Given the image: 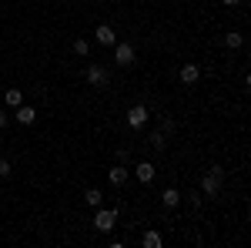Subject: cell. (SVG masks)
Returning a JSON list of instances; mask_svg holds the SVG:
<instances>
[{
    "label": "cell",
    "mask_w": 251,
    "mask_h": 248,
    "mask_svg": "<svg viewBox=\"0 0 251 248\" xmlns=\"http://www.w3.org/2000/svg\"><path fill=\"white\" fill-rule=\"evenodd\" d=\"M94 37H97V44H100V47H114V44H117V34L107 27V24H100V27H97Z\"/></svg>",
    "instance_id": "obj_8"
},
{
    "label": "cell",
    "mask_w": 251,
    "mask_h": 248,
    "mask_svg": "<svg viewBox=\"0 0 251 248\" xmlns=\"http://www.w3.org/2000/svg\"><path fill=\"white\" fill-rule=\"evenodd\" d=\"M107 67L104 64H87V84H94V87H104L107 84Z\"/></svg>",
    "instance_id": "obj_5"
},
{
    "label": "cell",
    "mask_w": 251,
    "mask_h": 248,
    "mask_svg": "<svg viewBox=\"0 0 251 248\" xmlns=\"http://www.w3.org/2000/svg\"><path fill=\"white\" fill-rule=\"evenodd\" d=\"M218 3H225V7H238L241 0H218Z\"/></svg>",
    "instance_id": "obj_23"
},
{
    "label": "cell",
    "mask_w": 251,
    "mask_h": 248,
    "mask_svg": "<svg viewBox=\"0 0 251 248\" xmlns=\"http://www.w3.org/2000/svg\"><path fill=\"white\" fill-rule=\"evenodd\" d=\"M164 138H168L164 131H151V138H148V144H151L154 151H164V148H168V144H164Z\"/></svg>",
    "instance_id": "obj_16"
},
{
    "label": "cell",
    "mask_w": 251,
    "mask_h": 248,
    "mask_svg": "<svg viewBox=\"0 0 251 248\" xmlns=\"http://www.w3.org/2000/svg\"><path fill=\"white\" fill-rule=\"evenodd\" d=\"M127 128H134V131H141L148 121H151V108L148 104H134V108H127Z\"/></svg>",
    "instance_id": "obj_3"
},
{
    "label": "cell",
    "mask_w": 251,
    "mask_h": 248,
    "mask_svg": "<svg viewBox=\"0 0 251 248\" xmlns=\"http://www.w3.org/2000/svg\"><path fill=\"white\" fill-rule=\"evenodd\" d=\"M7 124H10V114H7V111H0V128H7Z\"/></svg>",
    "instance_id": "obj_22"
},
{
    "label": "cell",
    "mask_w": 251,
    "mask_h": 248,
    "mask_svg": "<svg viewBox=\"0 0 251 248\" xmlns=\"http://www.w3.org/2000/svg\"><path fill=\"white\" fill-rule=\"evenodd\" d=\"M117 211H121V208H94V228L100 231V235H107V231L114 228Z\"/></svg>",
    "instance_id": "obj_2"
},
{
    "label": "cell",
    "mask_w": 251,
    "mask_h": 248,
    "mask_svg": "<svg viewBox=\"0 0 251 248\" xmlns=\"http://www.w3.org/2000/svg\"><path fill=\"white\" fill-rule=\"evenodd\" d=\"M181 201H184V194H181L177 188H168L164 194H161V205H164V208H177Z\"/></svg>",
    "instance_id": "obj_9"
},
{
    "label": "cell",
    "mask_w": 251,
    "mask_h": 248,
    "mask_svg": "<svg viewBox=\"0 0 251 248\" xmlns=\"http://www.w3.org/2000/svg\"><path fill=\"white\" fill-rule=\"evenodd\" d=\"M127 158H131V151H127V148H117V161H121V165H127Z\"/></svg>",
    "instance_id": "obj_21"
},
{
    "label": "cell",
    "mask_w": 251,
    "mask_h": 248,
    "mask_svg": "<svg viewBox=\"0 0 251 248\" xmlns=\"http://www.w3.org/2000/svg\"><path fill=\"white\" fill-rule=\"evenodd\" d=\"M3 104H7V108H20V104H24V91H17V87H10V91L3 94Z\"/></svg>",
    "instance_id": "obj_14"
},
{
    "label": "cell",
    "mask_w": 251,
    "mask_h": 248,
    "mask_svg": "<svg viewBox=\"0 0 251 248\" xmlns=\"http://www.w3.org/2000/svg\"><path fill=\"white\" fill-rule=\"evenodd\" d=\"M221 185H225V168H221V165H211V168H208V171L201 174V194H204V198H214V194H218V191H221Z\"/></svg>",
    "instance_id": "obj_1"
},
{
    "label": "cell",
    "mask_w": 251,
    "mask_h": 248,
    "mask_svg": "<svg viewBox=\"0 0 251 248\" xmlns=\"http://www.w3.org/2000/svg\"><path fill=\"white\" fill-rule=\"evenodd\" d=\"M134 44H127V40H124V44H114V64H121V67H131V64H134Z\"/></svg>",
    "instance_id": "obj_4"
},
{
    "label": "cell",
    "mask_w": 251,
    "mask_h": 248,
    "mask_svg": "<svg viewBox=\"0 0 251 248\" xmlns=\"http://www.w3.org/2000/svg\"><path fill=\"white\" fill-rule=\"evenodd\" d=\"M141 245H144V248H161V245H164V238H161L157 231H144V235H141Z\"/></svg>",
    "instance_id": "obj_13"
},
{
    "label": "cell",
    "mask_w": 251,
    "mask_h": 248,
    "mask_svg": "<svg viewBox=\"0 0 251 248\" xmlns=\"http://www.w3.org/2000/svg\"><path fill=\"white\" fill-rule=\"evenodd\" d=\"M10 171H14V168H10V161H7V158H0V178H7Z\"/></svg>",
    "instance_id": "obj_18"
},
{
    "label": "cell",
    "mask_w": 251,
    "mask_h": 248,
    "mask_svg": "<svg viewBox=\"0 0 251 248\" xmlns=\"http://www.w3.org/2000/svg\"><path fill=\"white\" fill-rule=\"evenodd\" d=\"M134 178L141 181V185H151V181L157 178V168L151 165V161H141V165L134 168Z\"/></svg>",
    "instance_id": "obj_6"
},
{
    "label": "cell",
    "mask_w": 251,
    "mask_h": 248,
    "mask_svg": "<svg viewBox=\"0 0 251 248\" xmlns=\"http://www.w3.org/2000/svg\"><path fill=\"white\" fill-rule=\"evenodd\" d=\"M157 131H164V134H171V131H174V121H171V117H164V121H161V128H157Z\"/></svg>",
    "instance_id": "obj_20"
},
{
    "label": "cell",
    "mask_w": 251,
    "mask_h": 248,
    "mask_svg": "<svg viewBox=\"0 0 251 248\" xmlns=\"http://www.w3.org/2000/svg\"><path fill=\"white\" fill-rule=\"evenodd\" d=\"M177 77H181L184 84H198V77H201V67H198V64H184Z\"/></svg>",
    "instance_id": "obj_11"
},
{
    "label": "cell",
    "mask_w": 251,
    "mask_h": 248,
    "mask_svg": "<svg viewBox=\"0 0 251 248\" xmlns=\"http://www.w3.org/2000/svg\"><path fill=\"white\" fill-rule=\"evenodd\" d=\"M201 198H204V194H201V191H194V194H188V205L198 208V205H201Z\"/></svg>",
    "instance_id": "obj_19"
},
{
    "label": "cell",
    "mask_w": 251,
    "mask_h": 248,
    "mask_svg": "<svg viewBox=\"0 0 251 248\" xmlns=\"http://www.w3.org/2000/svg\"><path fill=\"white\" fill-rule=\"evenodd\" d=\"M241 44H245V34H241V30H231V34L225 37V47H228V51H238Z\"/></svg>",
    "instance_id": "obj_15"
},
{
    "label": "cell",
    "mask_w": 251,
    "mask_h": 248,
    "mask_svg": "<svg viewBox=\"0 0 251 248\" xmlns=\"http://www.w3.org/2000/svg\"><path fill=\"white\" fill-rule=\"evenodd\" d=\"M127 178H131V171H127V165H114V168L107 171V181H111L114 188H124V185H127Z\"/></svg>",
    "instance_id": "obj_7"
},
{
    "label": "cell",
    "mask_w": 251,
    "mask_h": 248,
    "mask_svg": "<svg viewBox=\"0 0 251 248\" xmlns=\"http://www.w3.org/2000/svg\"><path fill=\"white\" fill-rule=\"evenodd\" d=\"M74 54H77V57H87V54H91V44H87L84 37H77L74 40Z\"/></svg>",
    "instance_id": "obj_17"
},
{
    "label": "cell",
    "mask_w": 251,
    "mask_h": 248,
    "mask_svg": "<svg viewBox=\"0 0 251 248\" xmlns=\"http://www.w3.org/2000/svg\"><path fill=\"white\" fill-rule=\"evenodd\" d=\"M34 121H37V111H34V108H27V104H20V108H17V124L30 128Z\"/></svg>",
    "instance_id": "obj_10"
},
{
    "label": "cell",
    "mask_w": 251,
    "mask_h": 248,
    "mask_svg": "<svg viewBox=\"0 0 251 248\" xmlns=\"http://www.w3.org/2000/svg\"><path fill=\"white\" fill-rule=\"evenodd\" d=\"M84 201H87L91 208H100V205H104V194H100V188H87V191H84Z\"/></svg>",
    "instance_id": "obj_12"
}]
</instances>
